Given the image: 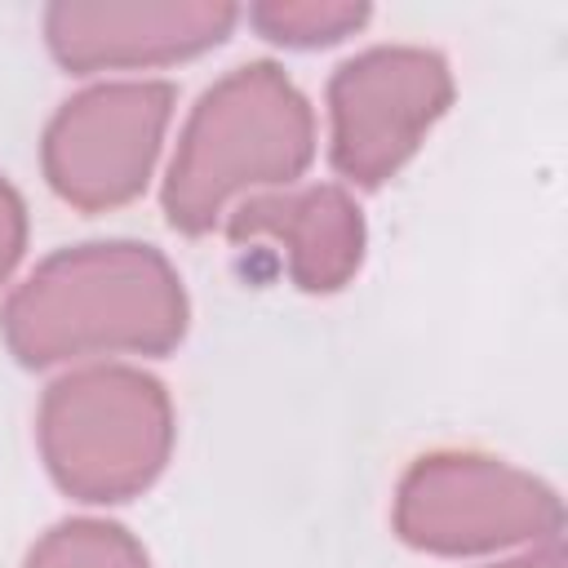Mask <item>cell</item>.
Here are the masks:
<instances>
[{
	"label": "cell",
	"instance_id": "obj_12",
	"mask_svg": "<svg viewBox=\"0 0 568 568\" xmlns=\"http://www.w3.org/2000/svg\"><path fill=\"white\" fill-rule=\"evenodd\" d=\"M497 568H564V555H559V546L550 541L546 550H532V555L510 559V564H497Z\"/></svg>",
	"mask_w": 568,
	"mask_h": 568
},
{
	"label": "cell",
	"instance_id": "obj_1",
	"mask_svg": "<svg viewBox=\"0 0 568 568\" xmlns=\"http://www.w3.org/2000/svg\"><path fill=\"white\" fill-rule=\"evenodd\" d=\"M4 342L22 364L93 355H160L186 328L178 271L133 240H102L53 253L4 302Z\"/></svg>",
	"mask_w": 568,
	"mask_h": 568
},
{
	"label": "cell",
	"instance_id": "obj_2",
	"mask_svg": "<svg viewBox=\"0 0 568 568\" xmlns=\"http://www.w3.org/2000/svg\"><path fill=\"white\" fill-rule=\"evenodd\" d=\"M315 151V120L275 62L222 75L191 111L164 178V213L178 231L204 235L226 209L266 186H288Z\"/></svg>",
	"mask_w": 568,
	"mask_h": 568
},
{
	"label": "cell",
	"instance_id": "obj_5",
	"mask_svg": "<svg viewBox=\"0 0 568 568\" xmlns=\"http://www.w3.org/2000/svg\"><path fill=\"white\" fill-rule=\"evenodd\" d=\"M453 102L448 62L417 44H382L337 67L328 84L333 164L359 186L404 169Z\"/></svg>",
	"mask_w": 568,
	"mask_h": 568
},
{
	"label": "cell",
	"instance_id": "obj_11",
	"mask_svg": "<svg viewBox=\"0 0 568 568\" xmlns=\"http://www.w3.org/2000/svg\"><path fill=\"white\" fill-rule=\"evenodd\" d=\"M22 244H27V213H22L18 191L0 178V280L18 266Z\"/></svg>",
	"mask_w": 568,
	"mask_h": 568
},
{
	"label": "cell",
	"instance_id": "obj_10",
	"mask_svg": "<svg viewBox=\"0 0 568 568\" xmlns=\"http://www.w3.org/2000/svg\"><path fill=\"white\" fill-rule=\"evenodd\" d=\"M253 22L262 36L280 40V44H333L351 31H359L368 22L364 4H337V0H271L253 9Z\"/></svg>",
	"mask_w": 568,
	"mask_h": 568
},
{
	"label": "cell",
	"instance_id": "obj_8",
	"mask_svg": "<svg viewBox=\"0 0 568 568\" xmlns=\"http://www.w3.org/2000/svg\"><path fill=\"white\" fill-rule=\"evenodd\" d=\"M226 235L235 244H280L288 275L306 293L342 288L364 257V217L342 186L248 195L226 213Z\"/></svg>",
	"mask_w": 568,
	"mask_h": 568
},
{
	"label": "cell",
	"instance_id": "obj_3",
	"mask_svg": "<svg viewBox=\"0 0 568 568\" xmlns=\"http://www.w3.org/2000/svg\"><path fill=\"white\" fill-rule=\"evenodd\" d=\"M173 408L164 386L124 364L58 377L40 404V453L80 501H124L169 462Z\"/></svg>",
	"mask_w": 568,
	"mask_h": 568
},
{
	"label": "cell",
	"instance_id": "obj_6",
	"mask_svg": "<svg viewBox=\"0 0 568 568\" xmlns=\"http://www.w3.org/2000/svg\"><path fill=\"white\" fill-rule=\"evenodd\" d=\"M173 120V89L160 80L93 84L58 106L44 129V178L80 209L133 200Z\"/></svg>",
	"mask_w": 568,
	"mask_h": 568
},
{
	"label": "cell",
	"instance_id": "obj_7",
	"mask_svg": "<svg viewBox=\"0 0 568 568\" xmlns=\"http://www.w3.org/2000/svg\"><path fill=\"white\" fill-rule=\"evenodd\" d=\"M231 27V4H53L44 13L49 49L71 71L195 58Z\"/></svg>",
	"mask_w": 568,
	"mask_h": 568
},
{
	"label": "cell",
	"instance_id": "obj_4",
	"mask_svg": "<svg viewBox=\"0 0 568 568\" xmlns=\"http://www.w3.org/2000/svg\"><path fill=\"white\" fill-rule=\"evenodd\" d=\"M559 524V497L541 479L484 453H426L395 493L399 537L435 555L555 541Z\"/></svg>",
	"mask_w": 568,
	"mask_h": 568
},
{
	"label": "cell",
	"instance_id": "obj_9",
	"mask_svg": "<svg viewBox=\"0 0 568 568\" xmlns=\"http://www.w3.org/2000/svg\"><path fill=\"white\" fill-rule=\"evenodd\" d=\"M27 568H146V550L120 524L71 519L31 546Z\"/></svg>",
	"mask_w": 568,
	"mask_h": 568
}]
</instances>
